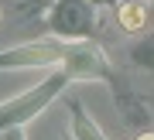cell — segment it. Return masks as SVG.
Returning a JSON list of instances; mask_svg holds the SVG:
<instances>
[{"label":"cell","mask_w":154,"mask_h":140,"mask_svg":"<svg viewBox=\"0 0 154 140\" xmlns=\"http://www.w3.org/2000/svg\"><path fill=\"white\" fill-rule=\"evenodd\" d=\"M0 68H65L72 79H106L116 86L106 55L93 41H62L51 34L0 51Z\"/></svg>","instance_id":"obj_1"},{"label":"cell","mask_w":154,"mask_h":140,"mask_svg":"<svg viewBox=\"0 0 154 140\" xmlns=\"http://www.w3.org/2000/svg\"><path fill=\"white\" fill-rule=\"evenodd\" d=\"M137 140H154V133H151V130H144V133H140Z\"/></svg>","instance_id":"obj_7"},{"label":"cell","mask_w":154,"mask_h":140,"mask_svg":"<svg viewBox=\"0 0 154 140\" xmlns=\"http://www.w3.org/2000/svg\"><path fill=\"white\" fill-rule=\"evenodd\" d=\"M72 140H106V133L93 123V116H86V109L79 102H72Z\"/></svg>","instance_id":"obj_5"},{"label":"cell","mask_w":154,"mask_h":140,"mask_svg":"<svg viewBox=\"0 0 154 140\" xmlns=\"http://www.w3.org/2000/svg\"><path fill=\"white\" fill-rule=\"evenodd\" d=\"M45 27L51 38L62 41H89L96 27V4L93 0H55L45 14Z\"/></svg>","instance_id":"obj_3"},{"label":"cell","mask_w":154,"mask_h":140,"mask_svg":"<svg viewBox=\"0 0 154 140\" xmlns=\"http://www.w3.org/2000/svg\"><path fill=\"white\" fill-rule=\"evenodd\" d=\"M116 24L123 27L127 34H140L144 27L151 24V0H116Z\"/></svg>","instance_id":"obj_4"},{"label":"cell","mask_w":154,"mask_h":140,"mask_svg":"<svg viewBox=\"0 0 154 140\" xmlns=\"http://www.w3.org/2000/svg\"><path fill=\"white\" fill-rule=\"evenodd\" d=\"M69 82H72V75H69L65 68H51V75L45 79V82H38L34 89L21 92L17 99L0 102V130H11V126H24V123H31V120L38 116L41 109H45L62 89L69 86Z\"/></svg>","instance_id":"obj_2"},{"label":"cell","mask_w":154,"mask_h":140,"mask_svg":"<svg viewBox=\"0 0 154 140\" xmlns=\"http://www.w3.org/2000/svg\"><path fill=\"white\" fill-rule=\"evenodd\" d=\"M0 140H24V126H11V130H0Z\"/></svg>","instance_id":"obj_6"}]
</instances>
